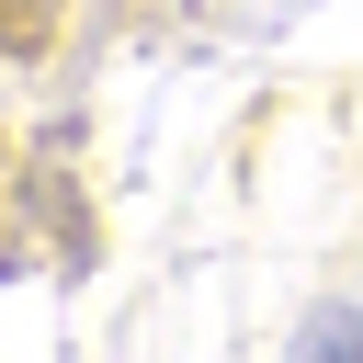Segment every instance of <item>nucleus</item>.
<instances>
[{
	"label": "nucleus",
	"mask_w": 363,
	"mask_h": 363,
	"mask_svg": "<svg viewBox=\"0 0 363 363\" xmlns=\"http://www.w3.org/2000/svg\"><path fill=\"white\" fill-rule=\"evenodd\" d=\"M295 363H363V318H352V306H318V318L295 329Z\"/></svg>",
	"instance_id": "1"
}]
</instances>
